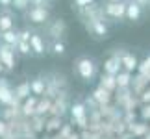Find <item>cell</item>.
<instances>
[{
  "instance_id": "6da1fadb",
  "label": "cell",
  "mask_w": 150,
  "mask_h": 139,
  "mask_svg": "<svg viewBox=\"0 0 150 139\" xmlns=\"http://www.w3.org/2000/svg\"><path fill=\"white\" fill-rule=\"evenodd\" d=\"M45 84H47V89H45V95L43 96H48L54 100L56 95L63 89H69V82H67V76L63 72H57V71H52L45 74Z\"/></svg>"
},
{
  "instance_id": "7a4b0ae2",
  "label": "cell",
  "mask_w": 150,
  "mask_h": 139,
  "mask_svg": "<svg viewBox=\"0 0 150 139\" xmlns=\"http://www.w3.org/2000/svg\"><path fill=\"white\" fill-rule=\"evenodd\" d=\"M69 115H71V124L74 126V128H78V132L87 130L89 115H87V108H85L83 100H74V102H71Z\"/></svg>"
},
{
  "instance_id": "3957f363",
  "label": "cell",
  "mask_w": 150,
  "mask_h": 139,
  "mask_svg": "<svg viewBox=\"0 0 150 139\" xmlns=\"http://www.w3.org/2000/svg\"><path fill=\"white\" fill-rule=\"evenodd\" d=\"M22 100L15 96L13 87L9 85L8 78L0 76V106H21Z\"/></svg>"
},
{
  "instance_id": "277c9868",
  "label": "cell",
  "mask_w": 150,
  "mask_h": 139,
  "mask_svg": "<svg viewBox=\"0 0 150 139\" xmlns=\"http://www.w3.org/2000/svg\"><path fill=\"white\" fill-rule=\"evenodd\" d=\"M76 72L80 74V78L83 82H91L96 76V65L91 57H80L76 61Z\"/></svg>"
},
{
  "instance_id": "5b68a950",
  "label": "cell",
  "mask_w": 150,
  "mask_h": 139,
  "mask_svg": "<svg viewBox=\"0 0 150 139\" xmlns=\"http://www.w3.org/2000/svg\"><path fill=\"white\" fill-rule=\"evenodd\" d=\"M126 50L122 48H117L111 56L104 61V74H111V76H117V74L122 71V65H120V57H122Z\"/></svg>"
},
{
  "instance_id": "8992f818",
  "label": "cell",
  "mask_w": 150,
  "mask_h": 139,
  "mask_svg": "<svg viewBox=\"0 0 150 139\" xmlns=\"http://www.w3.org/2000/svg\"><path fill=\"white\" fill-rule=\"evenodd\" d=\"M0 63H2L4 71H13L17 67V50L13 46L0 43Z\"/></svg>"
},
{
  "instance_id": "52a82bcc",
  "label": "cell",
  "mask_w": 150,
  "mask_h": 139,
  "mask_svg": "<svg viewBox=\"0 0 150 139\" xmlns=\"http://www.w3.org/2000/svg\"><path fill=\"white\" fill-rule=\"evenodd\" d=\"M47 33L52 37V41H61V37L67 33V24L63 19H54L47 22Z\"/></svg>"
},
{
  "instance_id": "ba28073f",
  "label": "cell",
  "mask_w": 150,
  "mask_h": 139,
  "mask_svg": "<svg viewBox=\"0 0 150 139\" xmlns=\"http://www.w3.org/2000/svg\"><path fill=\"white\" fill-rule=\"evenodd\" d=\"M104 13H106V17H109V19H115V21H120L124 19L126 15V2H106V6H104Z\"/></svg>"
},
{
  "instance_id": "9c48e42d",
  "label": "cell",
  "mask_w": 150,
  "mask_h": 139,
  "mask_svg": "<svg viewBox=\"0 0 150 139\" xmlns=\"http://www.w3.org/2000/svg\"><path fill=\"white\" fill-rule=\"evenodd\" d=\"M26 17L33 24H47L48 19H50L47 8H35V6H30V8L26 9Z\"/></svg>"
},
{
  "instance_id": "30bf717a",
  "label": "cell",
  "mask_w": 150,
  "mask_h": 139,
  "mask_svg": "<svg viewBox=\"0 0 150 139\" xmlns=\"http://www.w3.org/2000/svg\"><path fill=\"white\" fill-rule=\"evenodd\" d=\"M30 48H32V54L35 56H43L47 54V41L43 39V35L32 32V37H30Z\"/></svg>"
},
{
  "instance_id": "8fae6325",
  "label": "cell",
  "mask_w": 150,
  "mask_h": 139,
  "mask_svg": "<svg viewBox=\"0 0 150 139\" xmlns=\"http://www.w3.org/2000/svg\"><path fill=\"white\" fill-rule=\"evenodd\" d=\"M37 98H39V96H35V95H30V96L26 98V100H22V104H21V115H22V117L30 119V117H33V115H35Z\"/></svg>"
},
{
  "instance_id": "7c38bea8",
  "label": "cell",
  "mask_w": 150,
  "mask_h": 139,
  "mask_svg": "<svg viewBox=\"0 0 150 139\" xmlns=\"http://www.w3.org/2000/svg\"><path fill=\"white\" fill-rule=\"evenodd\" d=\"M85 28L96 37H108V26L104 21H91V22H85Z\"/></svg>"
},
{
  "instance_id": "4fadbf2b",
  "label": "cell",
  "mask_w": 150,
  "mask_h": 139,
  "mask_svg": "<svg viewBox=\"0 0 150 139\" xmlns=\"http://www.w3.org/2000/svg\"><path fill=\"white\" fill-rule=\"evenodd\" d=\"M148 80L145 78V76H141V74H135V76H132V84H130V89H132V93L134 95H137L139 96L145 89H148Z\"/></svg>"
},
{
  "instance_id": "5bb4252c",
  "label": "cell",
  "mask_w": 150,
  "mask_h": 139,
  "mask_svg": "<svg viewBox=\"0 0 150 139\" xmlns=\"http://www.w3.org/2000/svg\"><path fill=\"white\" fill-rule=\"evenodd\" d=\"M120 65H122V71H126V72H135L139 61H137V57L132 52H124L122 57H120Z\"/></svg>"
},
{
  "instance_id": "9a60e30c",
  "label": "cell",
  "mask_w": 150,
  "mask_h": 139,
  "mask_svg": "<svg viewBox=\"0 0 150 139\" xmlns=\"http://www.w3.org/2000/svg\"><path fill=\"white\" fill-rule=\"evenodd\" d=\"M63 124H65V123H63V117H47L45 134H47V135H56Z\"/></svg>"
},
{
  "instance_id": "2e32d148",
  "label": "cell",
  "mask_w": 150,
  "mask_h": 139,
  "mask_svg": "<svg viewBox=\"0 0 150 139\" xmlns=\"http://www.w3.org/2000/svg\"><path fill=\"white\" fill-rule=\"evenodd\" d=\"M148 128H150V126L146 123H143V121H135V123L128 124V132L134 135V139H141L148 132Z\"/></svg>"
},
{
  "instance_id": "e0dca14e",
  "label": "cell",
  "mask_w": 150,
  "mask_h": 139,
  "mask_svg": "<svg viewBox=\"0 0 150 139\" xmlns=\"http://www.w3.org/2000/svg\"><path fill=\"white\" fill-rule=\"evenodd\" d=\"M132 95H134V93H132V89H130V87H124V89H117V91L113 93V100H111V102H113L115 106H117V108L120 109V108L124 106V102L128 100V98H130Z\"/></svg>"
},
{
  "instance_id": "ac0fdd59",
  "label": "cell",
  "mask_w": 150,
  "mask_h": 139,
  "mask_svg": "<svg viewBox=\"0 0 150 139\" xmlns=\"http://www.w3.org/2000/svg\"><path fill=\"white\" fill-rule=\"evenodd\" d=\"M141 15H143V8H141L139 4L126 2V15H124V19H128V21H139Z\"/></svg>"
},
{
  "instance_id": "d6986e66",
  "label": "cell",
  "mask_w": 150,
  "mask_h": 139,
  "mask_svg": "<svg viewBox=\"0 0 150 139\" xmlns=\"http://www.w3.org/2000/svg\"><path fill=\"white\" fill-rule=\"evenodd\" d=\"M91 96H93L95 100L98 102V106H100V104H109V102L113 100V93H109L108 89L100 87V85H98V87H96L93 93H91Z\"/></svg>"
},
{
  "instance_id": "ffe728a7",
  "label": "cell",
  "mask_w": 150,
  "mask_h": 139,
  "mask_svg": "<svg viewBox=\"0 0 150 139\" xmlns=\"http://www.w3.org/2000/svg\"><path fill=\"white\" fill-rule=\"evenodd\" d=\"M15 28V17L9 9H6L4 13H0V32H8Z\"/></svg>"
},
{
  "instance_id": "44dd1931",
  "label": "cell",
  "mask_w": 150,
  "mask_h": 139,
  "mask_svg": "<svg viewBox=\"0 0 150 139\" xmlns=\"http://www.w3.org/2000/svg\"><path fill=\"white\" fill-rule=\"evenodd\" d=\"M0 43L2 45H8V46H17V43H19V32L15 30H8V32H0Z\"/></svg>"
},
{
  "instance_id": "7402d4cb",
  "label": "cell",
  "mask_w": 150,
  "mask_h": 139,
  "mask_svg": "<svg viewBox=\"0 0 150 139\" xmlns=\"http://www.w3.org/2000/svg\"><path fill=\"white\" fill-rule=\"evenodd\" d=\"M28 121H30L32 130L35 132L37 135L45 134V124H47V117H45V115H33V117H30Z\"/></svg>"
},
{
  "instance_id": "603a6c76",
  "label": "cell",
  "mask_w": 150,
  "mask_h": 139,
  "mask_svg": "<svg viewBox=\"0 0 150 139\" xmlns=\"http://www.w3.org/2000/svg\"><path fill=\"white\" fill-rule=\"evenodd\" d=\"M30 89H32V95H35V96H43V95H45V89H47L45 78H43V76H37V78L30 80Z\"/></svg>"
},
{
  "instance_id": "cb8c5ba5",
  "label": "cell",
  "mask_w": 150,
  "mask_h": 139,
  "mask_svg": "<svg viewBox=\"0 0 150 139\" xmlns=\"http://www.w3.org/2000/svg\"><path fill=\"white\" fill-rule=\"evenodd\" d=\"M98 85L104 89H108L109 93H115L117 91V82H115V76H111V74H100V80H98Z\"/></svg>"
},
{
  "instance_id": "d4e9b609",
  "label": "cell",
  "mask_w": 150,
  "mask_h": 139,
  "mask_svg": "<svg viewBox=\"0 0 150 139\" xmlns=\"http://www.w3.org/2000/svg\"><path fill=\"white\" fill-rule=\"evenodd\" d=\"M52 106V98L48 96H39L37 98V106H35V115H45L47 117Z\"/></svg>"
},
{
  "instance_id": "484cf974",
  "label": "cell",
  "mask_w": 150,
  "mask_h": 139,
  "mask_svg": "<svg viewBox=\"0 0 150 139\" xmlns=\"http://www.w3.org/2000/svg\"><path fill=\"white\" fill-rule=\"evenodd\" d=\"M13 91H15V96L19 98V100H26V98L32 95L30 82H21L19 85H15V87H13Z\"/></svg>"
},
{
  "instance_id": "4316f807",
  "label": "cell",
  "mask_w": 150,
  "mask_h": 139,
  "mask_svg": "<svg viewBox=\"0 0 150 139\" xmlns=\"http://www.w3.org/2000/svg\"><path fill=\"white\" fill-rule=\"evenodd\" d=\"M115 82H117V89L130 87V84H132V72L120 71V72L117 74V76H115Z\"/></svg>"
},
{
  "instance_id": "83f0119b",
  "label": "cell",
  "mask_w": 150,
  "mask_h": 139,
  "mask_svg": "<svg viewBox=\"0 0 150 139\" xmlns=\"http://www.w3.org/2000/svg\"><path fill=\"white\" fill-rule=\"evenodd\" d=\"M141 108V100H139V96L137 95H132L128 100L124 102V106L120 108L122 111H137V109Z\"/></svg>"
},
{
  "instance_id": "f1b7e54d",
  "label": "cell",
  "mask_w": 150,
  "mask_h": 139,
  "mask_svg": "<svg viewBox=\"0 0 150 139\" xmlns=\"http://www.w3.org/2000/svg\"><path fill=\"white\" fill-rule=\"evenodd\" d=\"M137 74H141V76H148L150 74V56L148 57H145L139 65H137V71H135Z\"/></svg>"
},
{
  "instance_id": "f546056e",
  "label": "cell",
  "mask_w": 150,
  "mask_h": 139,
  "mask_svg": "<svg viewBox=\"0 0 150 139\" xmlns=\"http://www.w3.org/2000/svg\"><path fill=\"white\" fill-rule=\"evenodd\" d=\"M15 50L19 52V54H22V56H30V54H32V48H30V41H22V39H19V43H17Z\"/></svg>"
},
{
  "instance_id": "4dcf8cb0",
  "label": "cell",
  "mask_w": 150,
  "mask_h": 139,
  "mask_svg": "<svg viewBox=\"0 0 150 139\" xmlns=\"http://www.w3.org/2000/svg\"><path fill=\"white\" fill-rule=\"evenodd\" d=\"M139 117L143 123H148L150 121V104H141V108H139Z\"/></svg>"
},
{
  "instance_id": "1f68e13d",
  "label": "cell",
  "mask_w": 150,
  "mask_h": 139,
  "mask_svg": "<svg viewBox=\"0 0 150 139\" xmlns=\"http://www.w3.org/2000/svg\"><path fill=\"white\" fill-rule=\"evenodd\" d=\"M50 50H52V54H56V56L65 54V43H63V41H52Z\"/></svg>"
},
{
  "instance_id": "d6a6232c",
  "label": "cell",
  "mask_w": 150,
  "mask_h": 139,
  "mask_svg": "<svg viewBox=\"0 0 150 139\" xmlns=\"http://www.w3.org/2000/svg\"><path fill=\"white\" fill-rule=\"evenodd\" d=\"M80 139H108L106 135L102 134H95V132H89V130H82L80 132Z\"/></svg>"
},
{
  "instance_id": "836d02e7",
  "label": "cell",
  "mask_w": 150,
  "mask_h": 139,
  "mask_svg": "<svg viewBox=\"0 0 150 139\" xmlns=\"http://www.w3.org/2000/svg\"><path fill=\"white\" fill-rule=\"evenodd\" d=\"M11 6H13L15 9H19V11H26L30 8V0H13Z\"/></svg>"
},
{
  "instance_id": "e575fe53",
  "label": "cell",
  "mask_w": 150,
  "mask_h": 139,
  "mask_svg": "<svg viewBox=\"0 0 150 139\" xmlns=\"http://www.w3.org/2000/svg\"><path fill=\"white\" fill-rule=\"evenodd\" d=\"M137 111H122V121L126 124H130V123H135L137 121Z\"/></svg>"
},
{
  "instance_id": "d590c367",
  "label": "cell",
  "mask_w": 150,
  "mask_h": 139,
  "mask_svg": "<svg viewBox=\"0 0 150 139\" xmlns=\"http://www.w3.org/2000/svg\"><path fill=\"white\" fill-rule=\"evenodd\" d=\"M83 104H85V108H87V111H89V109H98V102H96L91 95H89V96H85Z\"/></svg>"
},
{
  "instance_id": "8d00e7d4",
  "label": "cell",
  "mask_w": 150,
  "mask_h": 139,
  "mask_svg": "<svg viewBox=\"0 0 150 139\" xmlns=\"http://www.w3.org/2000/svg\"><path fill=\"white\" fill-rule=\"evenodd\" d=\"M139 100H141V104H150V85H148V89H145L139 95Z\"/></svg>"
},
{
  "instance_id": "74e56055",
  "label": "cell",
  "mask_w": 150,
  "mask_h": 139,
  "mask_svg": "<svg viewBox=\"0 0 150 139\" xmlns=\"http://www.w3.org/2000/svg\"><path fill=\"white\" fill-rule=\"evenodd\" d=\"M74 4H76V8H85V6L95 4V0H74Z\"/></svg>"
},
{
  "instance_id": "f35d334b",
  "label": "cell",
  "mask_w": 150,
  "mask_h": 139,
  "mask_svg": "<svg viewBox=\"0 0 150 139\" xmlns=\"http://www.w3.org/2000/svg\"><path fill=\"white\" fill-rule=\"evenodd\" d=\"M6 130H8V121H4L2 117H0V137L6 134Z\"/></svg>"
},
{
  "instance_id": "ab89813d",
  "label": "cell",
  "mask_w": 150,
  "mask_h": 139,
  "mask_svg": "<svg viewBox=\"0 0 150 139\" xmlns=\"http://www.w3.org/2000/svg\"><path fill=\"white\" fill-rule=\"evenodd\" d=\"M11 2H13V0H0V6H4V8H9Z\"/></svg>"
},
{
  "instance_id": "60d3db41",
  "label": "cell",
  "mask_w": 150,
  "mask_h": 139,
  "mask_svg": "<svg viewBox=\"0 0 150 139\" xmlns=\"http://www.w3.org/2000/svg\"><path fill=\"white\" fill-rule=\"evenodd\" d=\"M134 2H135V4H139L141 8H143V6H148V0H134Z\"/></svg>"
},
{
  "instance_id": "b9f144b4",
  "label": "cell",
  "mask_w": 150,
  "mask_h": 139,
  "mask_svg": "<svg viewBox=\"0 0 150 139\" xmlns=\"http://www.w3.org/2000/svg\"><path fill=\"white\" fill-rule=\"evenodd\" d=\"M141 139H150V128H148V132H146V134H145V135H143Z\"/></svg>"
},
{
  "instance_id": "7bdbcfd3",
  "label": "cell",
  "mask_w": 150,
  "mask_h": 139,
  "mask_svg": "<svg viewBox=\"0 0 150 139\" xmlns=\"http://www.w3.org/2000/svg\"><path fill=\"white\" fill-rule=\"evenodd\" d=\"M2 72H4V67H2V63H0V76H2Z\"/></svg>"
},
{
  "instance_id": "ee69618b",
  "label": "cell",
  "mask_w": 150,
  "mask_h": 139,
  "mask_svg": "<svg viewBox=\"0 0 150 139\" xmlns=\"http://www.w3.org/2000/svg\"><path fill=\"white\" fill-rule=\"evenodd\" d=\"M108 2H120V0H108Z\"/></svg>"
}]
</instances>
